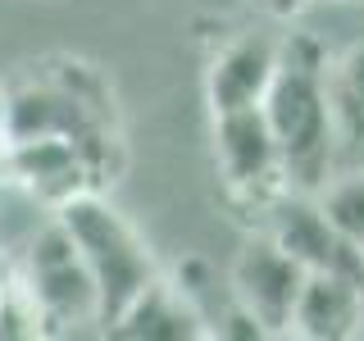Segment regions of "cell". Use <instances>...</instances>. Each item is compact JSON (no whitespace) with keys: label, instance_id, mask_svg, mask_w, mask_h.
<instances>
[{"label":"cell","instance_id":"cell-1","mask_svg":"<svg viewBox=\"0 0 364 341\" xmlns=\"http://www.w3.org/2000/svg\"><path fill=\"white\" fill-rule=\"evenodd\" d=\"M264 114L282 146L287 191H314L337 173V128L328 105V55L314 37H282V60L264 96Z\"/></svg>","mask_w":364,"mask_h":341},{"label":"cell","instance_id":"cell-2","mask_svg":"<svg viewBox=\"0 0 364 341\" xmlns=\"http://www.w3.org/2000/svg\"><path fill=\"white\" fill-rule=\"evenodd\" d=\"M55 219L68 227V237H73L82 264L91 269V278H96L100 323L109 328L114 318L128 310L132 296L159 273L155 255L146 250L141 237H136V227L123 219L114 205L100 200L96 191H82V196L64 200L60 210H55Z\"/></svg>","mask_w":364,"mask_h":341},{"label":"cell","instance_id":"cell-3","mask_svg":"<svg viewBox=\"0 0 364 341\" xmlns=\"http://www.w3.org/2000/svg\"><path fill=\"white\" fill-rule=\"evenodd\" d=\"M23 255V282L28 291L37 296L41 318H46V337L50 332H77L87 323H100V291L91 269L82 264L68 227L55 219H46L37 232L28 237V246L18 250Z\"/></svg>","mask_w":364,"mask_h":341},{"label":"cell","instance_id":"cell-4","mask_svg":"<svg viewBox=\"0 0 364 341\" xmlns=\"http://www.w3.org/2000/svg\"><path fill=\"white\" fill-rule=\"evenodd\" d=\"M214 159H219L223 187L242 205H255L259 214L287 191L282 146H278V136H273V123H269L264 105L214 114Z\"/></svg>","mask_w":364,"mask_h":341},{"label":"cell","instance_id":"cell-5","mask_svg":"<svg viewBox=\"0 0 364 341\" xmlns=\"http://www.w3.org/2000/svg\"><path fill=\"white\" fill-rule=\"evenodd\" d=\"M264 232L305 273H346L364 287V250H355L337 232L314 191H282L264 210Z\"/></svg>","mask_w":364,"mask_h":341},{"label":"cell","instance_id":"cell-6","mask_svg":"<svg viewBox=\"0 0 364 341\" xmlns=\"http://www.w3.org/2000/svg\"><path fill=\"white\" fill-rule=\"evenodd\" d=\"M228 282H232L237 301L264 323L269 337H287L296 296H301V287H305V269L296 264L269 232H255L242 250H237Z\"/></svg>","mask_w":364,"mask_h":341},{"label":"cell","instance_id":"cell-7","mask_svg":"<svg viewBox=\"0 0 364 341\" xmlns=\"http://www.w3.org/2000/svg\"><path fill=\"white\" fill-rule=\"evenodd\" d=\"M0 173L28 187L46 210H60L64 200L96 191V168L87 164L82 146L73 136H32V141H0Z\"/></svg>","mask_w":364,"mask_h":341},{"label":"cell","instance_id":"cell-8","mask_svg":"<svg viewBox=\"0 0 364 341\" xmlns=\"http://www.w3.org/2000/svg\"><path fill=\"white\" fill-rule=\"evenodd\" d=\"M82 96H73L60 77H28L0 100V141H32V136H82L109 128Z\"/></svg>","mask_w":364,"mask_h":341},{"label":"cell","instance_id":"cell-9","mask_svg":"<svg viewBox=\"0 0 364 341\" xmlns=\"http://www.w3.org/2000/svg\"><path fill=\"white\" fill-rule=\"evenodd\" d=\"M282 60V37H269V32H237L228 37L210 60V73H205V96H210V109H246V105H264L273 73H278Z\"/></svg>","mask_w":364,"mask_h":341},{"label":"cell","instance_id":"cell-10","mask_svg":"<svg viewBox=\"0 0 364 341\" xmlns=\"http://www.w3.org/2000/svg\"><path fill=\"white\" fill-rule=\"evenodd\" d=\"M105 332L128 337V341H200V337H210V328H205L196 305L182 296L178 282L155 273Z\"/></svg>","mask_w":364,"mask_h":341},{"label":"cell","instance_id":"cell-11","mask_svg":"<svg viewBox=\"0 0 364 341\" xmlns=\"http://www.w3.org/2000/svg\"><path fill=\"white\" fill-rule=\"evenodd\" d=\"M364 328V287L346 273H305L287 337L346 341Z\"/></svg>","mask_w":364,"mask_h":341},{"label":"cell","instance_id":"cell-12","mask_svg":"<svg viewBox=\"0 0 364 341\" xmlns=\"http://www.w3.org/2000/svg\"><path fill=\"white\" fill-rule=\"evenodd\" d=\"M328 105L341 155H364V41L328 60Z\"/></svg>","mask_w":364,"mask_h":341},{"label":"cell","instance_id":"cell-13","mask_svg":"<svg viewBox=\"0 0 364 341\" xmlns=\"http://www.w3.org/2000/svg\"><path fill=\"white\" fill-rule=\"evenodd\" d=\"M318 205L355 250H364V168H337L318 187Z\"/></svg>","mask_w":364,"mask_h":341},{"label":"cell","instance_id":"cell-14","mask_svg":"<svg viewBox=\"0 0 364 341\" xmlns=\"http://www.w3.org/2000/svg\"><path fill=\"white\" fill-rule=\"evenodd\" d=\"M0 337L5 341H32V337H46V318H41V305L37 296L28 291V282H23V273H9L5 282H0Z\"/></svg>","mask_w":364,"mask_h":341},{"label":"cell","instance_id":"cell-15","mask_svg":"<svg viewBox=\"0 0 364 341\" xmlns=\"http://www.w3.org/2000/svg\"><path fill=\"white\" fill-rule=\"evenodd\" d=\"M314 0H259V9L264 14H273V18H296V14H305Z\"/></svg>","mask_w":364,"mask_h":341}]
</instances>
